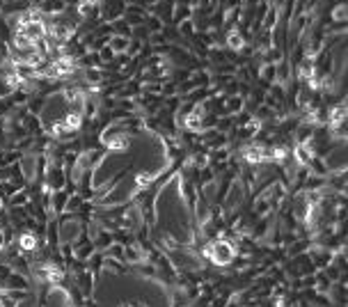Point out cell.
Here are the masks:
<instances>
[{
    "label": "cell",
    "mask_w": 348,
    "mask_h": 307,
    "mask_svg": "<svg viewBox=\"0 0 348 307\" xmlns=\"http://www.w3.org/2000/svg\"><path fill=\"white\" fill-rule=\"evenodd\" d=\"M204 255L209 257L211 261H215V264H229V261L234 259V247H231V243H227V241H213L206 245Z\"/></svg>",
    "instance_id": "obj_1"
},
{
    "label": "cell",
    "mask_w": 348,
    "mask_h": 307,
    "mask_svg": "<svg viewBox=\"0 0 348 307\" xmlns=\"http://www.w3.org/2000/svg\"><path fill=\"white\" fill-rule=\"evenodd\" d=\"M18 245L23 247V250H35L37 247V236L35 234H21V238H18Z\"/></svg>",
    "instance_id": "obj_2"
},
{
    "label": "cell",
    "mask_w": 348,
    "mask_h": 307,
    "mask_svg": "<svg viewBox=\"0 0 348 307\" xmlns=\"http://www.w3.org/2000/svg\"><path fill=\"white\" fill-rule=\"evenodd\" d=\"M229 46H231L234 50H238V48H243V37L238 35V32H231V35H229Z\"/></svg>",
    "instance_id": "obj_3"
},
{
    "label": "cell",
    "mask_w": 348,
    "mask_h": 307,
    "mask_svg": "<svg viewBox=\"0 0 348 307\" xmlns=\"http://www.w3.org/2000/svg\"><path fill=\"white\" fill-rule=\"evenodd\" d=\"M0 307H14V300L7 296H0Z\"/></svg>",
    "instance_id": "obj_4"
}]
</instances>
